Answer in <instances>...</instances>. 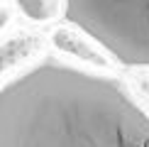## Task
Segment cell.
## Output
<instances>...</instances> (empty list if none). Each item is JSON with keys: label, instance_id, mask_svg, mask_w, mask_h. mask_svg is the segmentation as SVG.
I'll return each mask as SVG.
<instances>
[{"label": "cell", "instance_id": "6da1fadb", "mask_svg": "<svg viewBox=\"0 0 149 147\" xmlns=\"http://www.w3.org/2000/svg\"><path fill=\"white\" fill-rule=\"evenodd\" d=\"M0 147H149V110L120 78L42 59L0 86Z\"/></svg>", "mask_w": 149, "mask_h": 147}, {"label": "cell", "instance_id": "7a4b0ae2", "mask_svg": "<svg viewBox=\"0 0 149 147\" xmlns=\"http://www.w3.org/2000/svg\"><path fill=\"white\" fill-rule=\"evenodd\" d=\"M64 17L125 69H149V0H66Z\"/></svg>", "mask_w": 149, "mask_h": 147}, {"label": "cell", "instance_id": "3957f363", "mask_svg": "<svg viewBox=\"0 0 149 147\" xmlns=\"http://www.w3.org/2000/svg\"><path fill=\"white\" fill-rule=\"evenodd\" d=\"M49 42H52V47H56L61 54L81 61V64L98 66V69H110V66L115 64V59L110 57L93 37H88L83 29L73 27V24H56V27H52Z\"/></svg>", "mask_w": 149, "mask_h": 147}, {"label": "cell", "instance_id": "277c9868", "mask_svg": "<svg viewBox=\"0 0 149 147\" xmlns=\"http://www.w3.org/2000/svg\"><path fill=\"white\" fill-rule=\"evenodd\" d=\"M44 44H47L44 34L32 32V29H20L15 34H8L0 42V78L20 69L22 64L32 61L44 49Z\"/></svg>", "mask_w": 149, "mask_h": 147}, {"label": "cell", "instance_id": "5b68a950", "mask_svg": "<svg viewBox=\"0 0 149 147\" xmlns=\"http://www.w3.org/2000/svg\"><path fill=\"white\" fill-rule=\"evenodd\" d=\"M17 10L29 22H52L66 15V0H15Z\"/></svg>", "mask_w": 149, "mask_h": 147}, {"label": "cell", "instance_id": "8992f818", "mask_svg": "<svg viewBox=\"0 0 149 147\" xmlns=\"http://www.w3.org/2000/svg\"><path fill=\"white\" fill-rule=\"evenodd\" d=\"M127 83L142 103H149V69H130Z\"/></svg>", "mask_w": 149, "mask_h": 147}, {"label": "cell", "instance_id": "52a82bcc", "mask_svg": "<svg viewBox=\"0 0 149 147\" xmlns=\"http://www.w3.org/2000/svg\"><path fill=\"white\" fill-rule=\"evenodd\" d=\"M10 17H12V15H10V8L0 5V32H3V29L10 24Z\"/></svg>", "mask_w": 149, "mask_h": 147}]
</instances>
